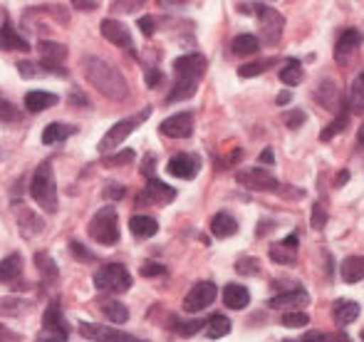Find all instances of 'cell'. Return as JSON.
<instances>
[{
    "mask_svg": "<svg viewBox=\"0 0 364 342\" xmlns=\"http://www.w3.org/2000/svg\"><path fill=\"white\" fill-rule=\"evenodd\" d=\"M85 75L97 90L102 92L105 97L114 102H122L129 97V85H127L124 75L109 65L107 60L102 58H85Z\"/></svg>",
    "mask_w": 364,
    "mask_h": 342,
    "instance_id": "obj_1",
    "label": "cell"
},
{
    "mask_svg": "<svg viewBox=\"0 0 364 342\" xmlns=\"http://www.w3.org/2000/svg\"><path fill=\"white\" fill-rule=\"evenodd\" d=\"M206 58L198 53H188L181 55V58L173 60V75H176V85H173L171 95H168L166 102H183L191 100L196 95L198 80L206 73Z\"/></svg>",
    "mask_w": 364,
    "mask_h": 342,
    "instance_id": "obj_2",
    "label": "cell"
},
{
    "mask_svg": "<svg viewBox=\"0 0 364 342\" xmlns=\"http://www.w3.org/2000/svg\"><path fill=\"white\" fill-rule=\"evenodd\" d=\"M30 196L33 201L43 208L45 213H58L60 201H58V181H55V171L50 161H43V164L35 169V176L30 181Z\"/></svg>",
    "mask_w": 364,
    "mask_h": 342,
    "instance_id": "obj_3",
    "label": "cell"
},
{
    "mask_svg": "<svg viewBox=\"0 0 364 342\" xmlns=\"http://www.w3.org/2000/svg\"><path fill=\"white\" fill-rule=\"evenodd\" d=\"M95 288L100 293H127L132 288V275L122 263H107L95 273Z\"/></svg>",
    "mask_w": 364,
    "mask_h": 342,
    "instance_id": "obj_4",
    "label": "cell"
},
{
    "mask_svg": "<svg viewBox=\"0 0 364 342\" xmlns=\"http://www.w3.org/2000/svg\"><path fill=\"white\" fill-rule=\"evenodd\" d=\"M90 236L102 246H114L119 241V226H117V208L102 206L90 221Z\"/></svg>",
    "mask_w": 364,
    "mask_h": 342,
    "instance_id": "obj_5",
    "label": "cell"
},
{
    "mask_svg": "<svg viewBox=\"0 0 364 342\" xmlns=\"http://www.w3.org/2000/svg\"><path fill=\"white\" fill-rule=\"evenodd\" d=\"M38 342H68V325L63 320V308L60 300H50L43 315V330L38 335Z\"/></svg>",
    "mask_w": 364,
    "mask_h": 342,
    "instance_id": "obj_6",
    "label": "cell"
},
{
    "mask_svg": "<svg viewBox=\"0 0 364 342\" xmlns=\"http://www.w3.org/2000/svg\"><path fill=\"white\" fill-rule=\"evenodd\" d=\"M149 114H151V109L146 107V109L139 112V114L127 117V119H122V122H117V124H112V129L107 132V134L102 137V141H100V151H102V154H107V151H114L117 146H119L122 141H124L127 137H129L132 132H134L136 127L141 124V122L149 119Z\"/></svg>",
    "mask_w": 364,
    "mask_h": 342,
    "instance_id": "obj_7",
    "label": "cell"
},
{
    "mask_svg": "<svg viewBox=\"0 0 364 342\" xmlns=\"http://www.w3.org/2000/svg\"><path fill=\"white\" fill-rule=\"evenodd\" d=\"M255 13H258V20H260V35H263V43L275 45L280 40V35H283L285 18L275 8L263 5V3L255 5Z\"/></svg>",
    "mask_w": 364,
    "mask_h": 342,
    "instance_id": "obj_8",
    "label": "cell"
},
{
    "mask_svg": "<svg viewBox=\"0 0 364 342\" xmlns=\"http://www.w3.org/2000/svg\"><path fill=\"white\" fill-rule=\"evenodd\" d=\"M40 53V68L50 70L53 75H63L68 78V70H65V58H68V48L60 43H53V40H40L38 45Z\"/></svg>",
    "mask_w": 364,
    "mask_h": 342,
    "instance_id": "obj_9",
    "label": "cell"
},
{
    "mask_svg": "<svg viewBox=\"0 0 364 342\" xmlns=\"http://www.w3.org/2000/svg\"><path fill=\"white\" fill-rule=\"evenodd\" d=\"M173 198H176V188L151 176L146 181V188H141V193L136 196V206H166Z\"/></svg>",
    "mask_w": 364,
    "mask_h": 342,
    "instance_id": "obj_10",
    "label": "cell"
},
{
    "mask_svg": "<svg viewBox=\"0 0 364 342\" xmlns=\"http://www.w3.org/2000/svg\"><path fill=\"white\" fill-rule=\"evenodd\" d=\"M216 295H218L216 283H211V280L196 283L188 290L186 298H183V310H186V313H201V310H206L208 305L216 300Z\"/></svg>",
    "mask_w": 364,
    "mask_h": 342,
    "instance_id": "obj_11",
    "label": "cell"
},
{
    "mask_svg": "<svg viewBox=\"0 0 364 342\" xmlns=\"http://www.w3.org/2000/svg\"><path fill=\"white\" fill-rule=\"evenodd\" d=\"M235 181L250 191H278L280 188L278 178L265 169H240L235 173Z\"/></svg>",
    "mask_w": 364,
    "mask_h": 342,
    "instance_id": "obj_12",
    "label": "cell"
},
{
    "mask_svg": "<svg viewBox=\"0 0 364 342\" xmlns=\"http://www.w3.org/2000/svg\"><path fill=\"white\" fill-rule=\"evenodd\" d=\"M80 333L82 338L92 342H141L139 338H134L129 333H122L117 328H105V325H97V323H82Z\"/></svg>",
    "mask_w": 364,
    "mask_h": 342,
    "instance_id": "obj_13",
    "label": "cell"
},
{
    "mask_svg": "<svg viewBox=\"0 0 364 342\" xmlns=\"http://www.w3.org/2000/svg\"><path fill=\"white\" fill-rule=\"evenodd\" d=\"M166 171L176 178L191 181V178H196L198 171H201V156L198 154H176L168 159Z\"/></svg>",
    "mask_w": 364,
    "mask_h": 342,
    "instance_id": "obj_14",
    "label": "cell"
},
{
    "mask_svg": "<svg viewBox=\"0 0 364 342\" xmlns=\"http://www.w3.org/2000/svg\"><path fill=\"white\" fill-rule=\"evenodd\" d=\"M159 132H161L164 137H168V139H186L193 132V114L191 112H178V114L164 119Z\"/></svg>",
    "mask_w": 364,
    "mask_h": 342,
    "instance_id": "obj_15",
    "label": "cell"
},
{
    "mask_svg": "<svg viewBox=\"0 0 364 342\" xmlns=\"http://www.w3.org/2000/svg\"><path fill=\"white\" fill-rule=\"evenodd\" d=\"M362 45V33L360 30H345V33L340 35V40H337L335 45V60L340 65H347L352 58H355V53L360 50Z\"/></svg>",
    "mask_w": 364,
    "mask_h": 342,
    "instance_id": "obj_16",
    "label": "cell"
},
{
    "mask_svg": "<svg viewBox=\"0 0 364 342\" xmlns=\"http://www.w3.org/2000/svg\"><path fill=\"white\" fill-rule=\"evenodd\" d=\"M307 303H310V295H307L305 288H300V285H297V288H290V290H285V293L270 298L268 300V308H273V310L292 308V313H295V310L305 308Z\"/></svg>",
    "mask_w": 364,
    "mask_h": 342,
    "instance_id": "obj_17",
    "label": "cell"
},
{
    "mask_svg": "<svg viewBox=\"0 0 364 342\" xmlns=\"http://www.w3.org/2000/svg\"><path fill=\"white\" fill-rule=\"evenodd\" d=\"M100 30H102V35H105V38L109 40L112 45H117V48H127V50L132 48L129 28H127L124 23H119V20H112V18L102 20Z\"/></svg>",
    "mask_w": 364,
    "mask_h": 342,
    "instance_id": "obj_18",
    "label": "cell"
},
{
    "mask_svg": "<svg viewBox=\"0 0 364 342\" xmlns=\"http://www.w3.org/2000/svg\"><path fill=\"white\" fill-rule=\"evenodd\" d=\"M297 243H300V236L297 233H290L285 236L280 243H275L270 248V260L273 263H280V265H292L297 260Z\"/></svg>",
    "mask_w": 364,
    "mask_h": 342,
    "instance_id": "obj_19",
    "label": "cell"
},
{
    "mask_svg": "<svg viewBox=\"0 0 364 342\" xmlns=\"http://www.w3.org/2000/svg\"><path fill=\"white\" fill-rule=\"evenodd\" d=\"M0 50H5V53H13V50H18V53H28L30 50L28 40H25L23 35L13 28V23H10L8 18H5L3 28H0Z\"/></svg>",
    "mask_w": 364,
    "mask_h": 342,
    "instance_id": "obj_20",
    "label": "cell"
},
{
    "mask_svg": "<svg viewBox=\"0 0 364 342\" xmlns=\"http://www.w3.org/2000/svg\"><path fill=\"white\" fill-rule=\"evenodd\" d=\"M58 102H60V97L53 95V92L33 90L25 95V109L38 114V112H45V109H50V107H55Z\"/></svg>",
    "mask_w": 364,
    "mask_h": 342,
    "instance_id": "obj_21",
    "label": "cell"
},
{
    "mask_svg": "<svg viewBox=\"0 0 364 342\" xmlns=\"http://www.w3.org/2000/svg\"><path fill=\"white\" fill-rule=\"evenodd\" d=\"M223 303H225V308H230V310L248 308V303H250L248 288H243V285H238V283H228L223 288Z\"/></svg>",
    "mask_w": 364,
    "mask_h": 342,
    "instance_id": "obj_22",
    "label": "cell"
},
{
    "mask_svg": "<svg viewBox=\"0 0 364 342\" xmlns=\"http://www.w3.org/2000/svg\"><path fill=\"white\" fill-rule=\"evenodd\" d=\"M360 313H362V308H360V303H355V300L340 298V300H335V303H332V315H335V320L340 325L355 323V320L360 318Z\"/></svg>",
    "mask_w": 364,
    "mask_h": 342,
    "instance_id": "obj_23",
    "label": "cell"
},
{
    "mask_svg": "<svg viewBox=\"0 0 364 342\" xmlns=\"http://www.w3.org/2000/svg\"><path fill=\"white\" fill-rule=\"evenodd\" d=\"M129 231H132V236H134V238H141V241H144V238L156 236L159 223H156V218L144 216V213H136V216L129 218Z\"/></svg>",
    "mask_w": 364,
    "mask_h": 342,
    "instance_id": "obj_24",
    "label": "cell"
},
{
    "mask_svg": "<svg viewBox=\"0 0 364 342\" xmlns=\"http://www.w3.org/2000/svg\"><path fill=\"white\" fill-rule=\"evenodd\" d=\"M211 233L216 238H230V236H235L238 233V221H235L230 213H225V211H220L216 213V216L211 218Z\"/></svg>",
    "mask_w": 364,
    "mask_h": 342,
    "instance_id": "obj_25",
    "label": "cell"
},
{
    "mask_svg": "<svg viewBox=\"0 0 364 342\" xmlns=\"http://www.w3.org/2000/svg\"><path fill=\"white\" fill-rule=\"evenodd\" d=\"M347 112L352 114H362L364 112V70L352 80L350 95H347Z\"/></svg>",
    "mask_w": 364,
    "mask_h": 342,
    "instance_id": "obj_26",
    "label": "cell"
},
{
    "mask_svg": "<svg viewBox=\"0 0 364 342\" xmlns=\"http://www.w3.org/2000/svg\"><path fill=\"white\" fill-rule=\"evenodd\" d=\"M342 280L345 283H360V280L364 278V256H347L345 260H342Z\"/></svg>",
    "mask_w": 364,
    "mask_h": 342,
    "instance_id": "obj_27",
    "label": "cell"
},
{
    "mask_svg": "<svg viewBox=\"0 0 364 342\" xmlns=\"http://www.w3.org/2000/svg\"><path fill=\"white\" fill-rule=\"evenodd\" d=\"M23 275V256L13 253V256L0 260V283H10V280Z\"/></svg>",
    "mask_w": 364,
    "mask_h": 342,
    "instance_id": "obj_28",
    "label": "cell"
},
{
    "mask_svg": "<svg viewBox=\"0 0 364 342\" xmlns=\"http://www.w3.org/2000/svg\"><path fill=\"white\" fill-rule=\"evenodd\" d=\"M73 124H60V122H53L43 129V144H58V141H65L68 137L75 134Z\"/></svg>",
    "mask_w": 364,
    "mask_h": 342,
    "instance_id": "obj_29",
    "label": "cell"
},
{
    "mask_svg": "<svg viewBox=\"0 0 364 342\" xmlns=\"http://www.w3.org/2000/svg\"><path fill=\"white\" fill-rule=\"evenodd\" d=\"M230 320L225 318V315H220V313H216V315H211V318L206 320V335L211 340H220V338H225V335L230 333Z\"/></svg>",
    "mask_w": 364,
    "mask_h": 342,
    "instance_id": "obj_30",
    "label": "cell"
},
{
    "mask_svg": "<svg viewBox=\"0 0 364 342\" xmlns=\"http://www.w3.org/2000/svg\"><path fill=\"white\" fill-rule=\"evenodd\" d=\"M305 80V70H302V63L300 60H288L285 68L280 70V82L288 85V87H295Z\"/></svg>",
    "mask_w": 364,
    "mask_h": 342,
    "instance_id": "obj_31",
    "label": "cell"
},
{
    "mask_svg": "<svg viewBox=\"0 0 364 342\" xmlns=\"http://www.w3.org/2000/svg\"><path fill=\"white\" fill-rule=\"evenodd\" d=\"M230 50H233V55H253L260 50V40L255 38V35H238V38H233V43H230Z\"/></svg>",
    "mask_w": 364,
    "mask_h": 342,
    "instance_id": "obj_32",
    "label": "cell"
},
{
    "mask_svg": "<svg viewBox=\"0 0 364 342\" xmlns=\"http://www.w3.org/2000/svg\"><path fill=\"white\" fill-rule=\"evenodd\" d=\"M35 265H38L40 275H43V283H55V280H58V275H60L58 263H55L48 253H38V256H35Z\"/></svg>",
    "mask_w": 364,
    "mask_h": 342,
    "instance_id": "obj_33",
    "label": "cell"
},
{
    "mask_svg": "<svg viewBox=\"0 0 364 342\" xmlns=\"http://www.w3.org/2000/svg\"><path fill=\"white\" fill-rule=\"evenodd\" d=\"M100 310L105 313L107 320H112V323H117V325L129 320V310H127L122 303H117V300H105V303L100 305Z\"/></svg>",
    "mask_w": 364,
    "mask_h": 342,
    "instance_id": "obj_34",
    "label": "cell"
},
{
    "mask_svg": "<svg viewBox=\"0 0 364 342\" xmlns=\"http://www.w3.org/2000/svg\"><path fill=\"white\" fill-rule=\"evenodd\" d=\"M302 342H352L345 333H320V330H310L302 335Z\"/></svg>",
    "mask_w": 364,
    "mask_h": 342,
    "instance_id": "obj_35",
    "label": "cell"
},
{
    "mask_svg": "<svg viewBox=\"0 0 364 342\" xmlns=\"http://www.w3.org/2000/svg\"><path fill=\"white\" fill-rule=\"evenodd\" d=\"M347 127H350V117H347V112H345V114H340V117H337V119L332 122V124H327V129L320 134V139H322V141H330L332 137L342 134V132H345Z\"/></svg>",
    "mask_w": 364,
    "mask_h": 342,
    "instance_id": "obj_36",
    "label": "cell"
},
{
    "mask_svg": "<svg viewBox=\"0 0 364 342\" xmlns=\"http://www.w3.org/2000/svg\"><path fill=\"white\" fill-rule=\"evenodd\" d=\"M275 60H260V63H250V65H243V68H238V75L240 78H255V75L265 73L268 68H273Z\"/></svg>",
    "mask_w": 364,
    "mask_h": 342,
    "instance_id": "obj_37",
    "label": "cell"
},
{
    "mask_svg": "<svg viewBox=\"0 0 364 342\" xmlns=\"http://www.w3.org/2000/svg\"><path fill=\"white\" fill-rule=\"evenodd\" d=\"M235 270H238L240 275H258L260 260L253 256H243V258H238V263H235Z\"/></svg>",
    "mask_w": 364,
    "mask_h": 342,
    "instance_id": "obj_38",
    "label": "cell"
},
{
    "mask_svg": "<svg viewBox=\"0 0 364 342\" xmlns=\"http://www.w3.org/2000/svg\"><path fill=\"white\" fill-rule=\"evenodd\" d=\"M20 119V109L8 100H0V122L3 124H10V122H18Z\"/></svg>",
    "mask_w": 364,
    "mask_h": 342,
    "instance_id": "obj_39",
    "label": "cell"
},
{
    "mask_svg": "<svg viewBox=\"0 0 364 342\" xmlns=\"http://www.w3.org/2000/svg\"><path fill=\"white\" fill-rule=\"evenodd\" d=\"M307 323H310V318H307L305 313H300V310L283 315V325H285V328H307Z\"/></svg>",
    "mask_w": 364,
    "mask_h": 342,
    "instance_id": "obj_40",
    "label": "cell"
},
{
    "mask_svg": "<svg viewBox=\"0 0 364 342\" xmlns=\"http://www.w3.org/2000/svg\"><path fill=\"white\" fill-rule=\"evenodd\" d=\"M134 151L132 149H124V151H117V154L112 156H105V164L107 166H119V164H132L134 161Z\"/></svg>",
    "mask_w": 364,
    "mask_h": 342,
    "instance_id": "obj_41",
    "label": "cell"
},
{
    "mask_svg": "<svg viewBox=\"0 0 364 342\" xmlns=\"http://www.w3.org/2000/svg\"><path fill=\"white\" fill-rule=\"evenodd\" d=\"M201 328H206V323L203 320H191V323H176V333L181 335V338H191V335H196Z\"/></svg>",
    "mask_w": 364,
    "mask_h": 342,
    "instance_id": "obj_42",
    "label": "cell"
},
{
    "mask_svg": "<svg viewBox=\"0 0 364 342\" xmlns=\"http://www.w3.org/2000/svg\"><path fill=\"white\" fill-rule=\"evenodd\" d=\"M310 226L315 228V231H322V228L327 226V211L322 208V203H315V206H312Z\"/></svg>",
    "mask_w": 364,
    "mask_h": 342,
    "instance_id": "obj_43",
    "label": "cell"
},
{
    "mask_svg": "<svg viewBox=\"0 0 364 342\" xmlns=\"http://www.w3.org/2000/svg\"><path fill=\"white\" fill-rule=\"evenodd\" d=\"M23 303L18 298H0V313L3 315H20L23 313Z\"/></svg>",
    "mask_w": 364,
    "mask_h": 342,
    "instance_id": "obj_44",
    "label": "cell"
},
{
    "mask_svg": "<svg viewBox=\"0 0 364 342\" xmlns=\"http://www.w3.org/2000/svg\"><path fill=\"white\" fill-rule=\"evenodd\" d=\"M283 119H285V124H288L290 129H300V127L307 122V114L302 109H292V112H288V114L283 117Z\"/></svg>",
    "mask_w": 364,
    "mask_h": 342,
    "instance_id": "obj_45",
    "label": "cell"
},
{
    "mask_svg": "<svg viewBox=\"0 0 364 342\" xmlns=\"http://www.w3.org/2000/svg\"><path fill=\"white\" fill-rule=\"evenodd\" d=\"M164 273H166V268H164L161 263H151V260H149V263L141 265V275H144V278H154V275H164Z\"/></svg>",
    "mask_w": 364,
    "mask_h": 342,
    "instance_id": "obj_46",
    "label": "cell"
},
{
    "mask_svg": "<svg viewBox=\"0 0 364 342\" xmlns=\"http://www.w3.org/2000/svg\"><path fill=\"white\" fill-rule=\"evenodd\" d=\"M70 248H73V253H75V258H80V260H85V263H92L95 260V253H90L87 251L82 243H77V241H73L70 243Z\"/></svg>",
    "mask_w": 364,
    "mask_h": 342,
    "instance_id": "obj_47",
    "label": "cell"
},
{
    "mask_svg": "<svg viewBox=\"0 0 364 342\" xmlns=\"http://www.w3.org/2000/svg\"><path fill=\"white\" fill-rule=\"evenodd\" d=\"M136 25H139V30L146 35V38H151L154 30H156V20H154L151 15H144V18H139V23H136Z\"/></svg>",
    "mask_w": 364,
    "mask_h": 342,
    "instance_id": "obj_48",
    "label": "cell"
},
{
    "mask_svg": "<svg viewBox=\"0 0 364 342\" xmlns=\"http://www.w3.org/2000/svg\"><path fill=\"white\" fill-rule=\"evenodd\" d=\"M18 73L23 75V78H38V65L35 63H18Z\"/></svg>",
    "mask_w": 364,
    "mask_h": 342,
    "instance_id": "obj_49",
    "label": "cell"
},
{
    "mask_svg": "<svg viewBox=\"0 0 364 342\" xmlns=\"http://www.w3.org/2000/svg\"><path fill=\"white\" fill-rule=\"evenodd\" d=\"M161 82H164L161 70H146V85L149 87H159Z\"/></svg>",
    "mask_w": 364,
    "mask_h": 342,
    "instance_id": "obj_50",
    "label": "cell"
},
{
    "mask_svg": "<svg viewBox=\"0 0 364 342\" xmlns=\"http://www.w3.org/2000/svg\"><path fill=\"white\" fill-rule=\"evenodd\" d=\"M0 342H20V335L13 333V330L5 328V325L0 323Z\"/></svg>",
    "mask_w": 364,
    "mask_h": 342,
    "instance_id": "obj_51",
    "label": "cell"
},
{
    "mask_svg": "<svg viewBox=\"0 0 364 342\" xmlns=\"http://www.w3.org/2000/svg\"><path fill=\"white\" fill-rule=\"evenodd\" d=\"M107 196H109V198H122V196H124V193H127V188L124 186H119V183H112V186L109 188H107Z\"/></svg>",
    "mask_w": 364,
    "mask_h": 342,
    "instance_id": "obj_52",
    "label": "cell"
},
{
    "mask_svg": "<svg viewBox=\"0 0 364 342\" xmlns=\"http://www.w3.org/2000/svg\"><path fill=\"white\" fill-rule=\"evenodd\" d=\"M154 161H156V156H154V154H146V156H144V164H141V171H144L149 178H151V171H154Z\"/></svg>",
    "mask_w": 364,
    "mask_h": 342,
    "instance_id": "obj_53",
    "label": "cell"
},
{
    "mask_svg": "<svg viewBox=\"0 0 364 342\" xmlns=\"http://www.w3.org/2000/svg\"><path fill=\"white\" fill-rule=\"evenodd\" d=\"M260 164H275V154H273V149H265L263 154H260Z\"/></svg>",
    "mask_w": 364,
    "mask_h": 342,
    "instance_id": "obj_54",
    "label": "cell"
},
{
    "mask_svg": "<svg viewBox=\"0 0 364 342\" xmlns=\"http://www.w3.org/2000/svg\"><path fill=\"white\" fill-rule=\"evenodd\" d=\"M347 181H350V171H347V169H342V171H340V176H337V181H335V188L345 186Z\"/></svg>",
    "mask_w": 364,
    "mask_h": 342,
    "instance_id": "obj_55",
    "label": "cell"
},
{
    "mask_svg": "<svg viewBox=\"0 0 364 342\" xmlns=\"http://www.w3.org/2000/svg\"><path fill=\"white\" fill-rule=\"evenodd\" d=\"M290 100H292L290 92H280V95H278V105H288Z\"/></svg>",
    "mask_w": 364,
    "mask_h": 342,
    "instance_id": "obj_56",
    "label": "cell"
},
{
    "mask_svg": "<svg viewBox=\"0 0 364 342\" xmlns=\"http://www.w3.org/2000/svg\"><path fill=\"white\" fill-rule=\"evenodd\" d=\"M75 8H82V10H92V8H97V3H75Z\"/></svg>",
    "mask_w": 364,
    "mask_h": 342,
    "instance_id": "obj_57",
    "label": "cell"
},
{
    "mask_svg": "<svg viewBox=\"0 0 364 342\" xmlns=\"http://www.w3.org/2000/svg\"><path fill=\"white\" fill-rule=\"evenodd\" d=\"M360 141H362V146H364V124L360 127Z\"/></svg>",
    "mask_w": 364,
    "mask_h": 342,
    "instance_id": "obj_58",
    "label": "cell"
},
{
    "mask_svg": "<svg viewBox=\"0 0 364 342\" xmlns=\"http://www.w3.org/2000/svg\"><path fill=\"white\" fill-rule=\"evenodd\" d=\"M362 340H364V330H362Z\"/></svg>",
    "mask_w": 364,
    "mask_h": 342,
    "instance_id": "obj_59",
    "label": "cell"
}]
</instances>
